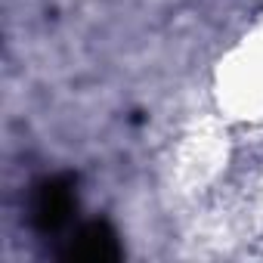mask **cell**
Listing matches in <instances>:
<instances>
[{
    "label": "cell",
    "mask_w": 263,
    "mask_h": 263,
    "mask_svg": "<svg viewBox=\"0 0 263 263\" xmlns=\"http://www.w3.org/2000/svg\"><path fill=\"white\" fill-rule=\"evenodd\" d=\"M78 198H74V180L71 177H50L41 180L31 198V223L41 232H56L71 220Z\"/></svg>",
    "instance_id": "6da1fadb"
},
{
    "label": "cell",
    "mask_w": 263,
    "mask_h": 263,
    "mask_svg": "<svg viewBox=\"0 0 263 263\" xmlns=\"http://www.w3.org/2000/svg\"><path fill=\"white\" fill-rule=\"evenodd\" d=\"M65 257L84 260V263H105V260H118L121 257V245H118V235H115V229L108 223L93 220V223L78 229V235L71 238Z\"/></svg>",
    "instance_id": "7a4b0ae2"
}]
</instances>
